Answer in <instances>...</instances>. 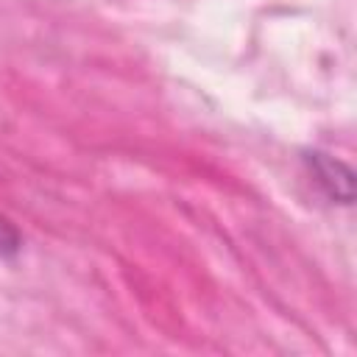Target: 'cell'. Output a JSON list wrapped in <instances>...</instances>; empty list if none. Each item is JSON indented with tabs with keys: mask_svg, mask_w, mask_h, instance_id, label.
Returning <instances> with one entry per match:
<instances>
[{
	"mask_svg": "<svg viewBox=\"0 0 357 357\" xmlns=\"http://www.w3.org/2000/svg\"><path fill=\"white\" fill-rule=\"evenodd\" d=\"M22 248V237L20 231L0 215V257H17Z\"/></svg>",
	"mask_w": 357,
	"mask_h": 357,
	"instance_id": "7a4b0ae2",
	"label": "cell"
},
{
	"mask_svg": "<svg viewBox=\"0 0 357 357\" xmlns=\"http://www.w3.org/2000/svg\"><path fill=\"white\" fill-rule=\"evenodd\" d=\"M301 162L307 165L312 181L324 190V195L329 201L343 204V206L354 204V170L343 159H337L326 151L310 148V151L301 153Z\"/></svg>",
	"mask_w": 357,
	"mask_h": 357,
	"instance_id": "6da1fadb",
	"label": "cell"
}]
</instances>
